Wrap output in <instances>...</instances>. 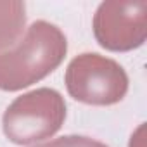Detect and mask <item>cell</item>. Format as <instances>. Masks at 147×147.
<instances>
[{"instance_id":"6","label":"cell","mask_w":147,"mask_h":147,"mask_svg":"<svg viewBox=\"0 0 147 147\" xmlns=\"http://www.w3.org/2000/svg\"><path fill=\"white\" fill-rule=\"evenodd\" d=\"M36 147H107L106 144L94 140L90 137H82V135H66L50 142H45Z\"/></svg>"},{"instance_id":"1","label":"cell","mask_w":147,"mask_h":147,"mask_svg":"<svg viewBox=\"0 0 147 147\" xmlns=\"http://www.w3.org/2000/svg\"><path fill=\"white\" fill-rule=\"evenodd\" d=\"M66 52V36L55 24L33 23L18 43L0 50V90L16 92L40 82L62 62Z\"/></svg>"},{"instance_id":"2","label":"cell","mask_w":147,"mask_h":147,"mask_svg":"<svg viewBox=\"0 0 147 147\" xmlns=\"http://www.w3.org/2000/svg\"><path fill=\"white\" fill-rule=\"evenodd\" d=\"M66 119V102L52 88H36L18 97L4 113L2 126L5 137L28 145L52 137Z\"/></svg>"},{"instance_id":"4","label":"cell","mask_w":147,"mask_h":147,"mask_svg":"<svg viewBox=\"0 0 147 147\" xmlns=\"http://www.w3.org/2000/svg\"><path fill=\"white\" fill-rule=\"evenodd\" d=\"M94 35L100 47L113 52H126L140 47L147 36V2H102L94 16Z\"/></svg>"},{"instance_id":"3","label":"cell","mask_w":147,"mask_h":147,"mask_svg":"<svg viewBox=\"0 0 147 147\" xmlns=\"http://www.w3.org/2000/svg\"><path fill=\"white\" fill-rule=\"evenodd\" d=\"M66 87L73 99L90 106H111L128 92V76L113 59L99 54H82L66 69Z\"/></svg>"},{"instance_id":"5","label":"cell","mask_w":147,"mask_h":147,"mask_svg":"<svg viewBox=\"0 0 147 147\" xmlns=\"http://www.w3.org/2000/svg\"><path fill=\"white\" fill-rule=\"evenodd\" d=\"M26 26V4L21 0L0 2V49H11L19 42Z\"/></svg>"}]
</instances>
